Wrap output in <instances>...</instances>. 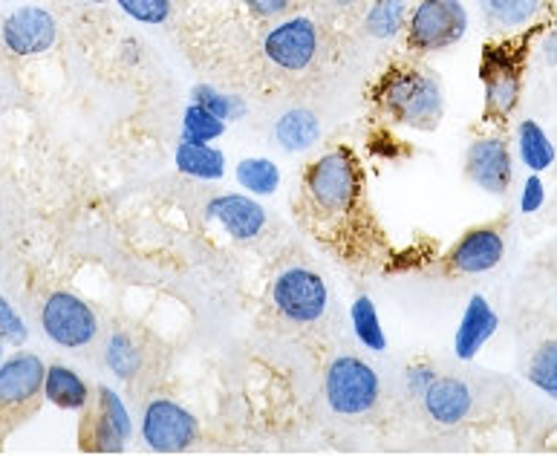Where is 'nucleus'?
<instances>
[{
    "label": "nucleus",
    "instance_id": "obj_37",
    "mask_svg": "<svg viewBox=\"0 0 557 456\" xmlns=\"http://www.w3.org/2000/svg\"><path fill=\"white\" fill-rule=\"evenodd\" d=\"M0 356H3V344H0Z\"/></svg>",
    "mask_w": 557,
    "mask_h": 456
},
{
    "label": "nucleus",
    "instance_id": "obj_6",
    "mask_svg": "<svg viewBox=\"0 0 557 456\" xmlns=\"http://www.w3.org/2000/svg\"><path fill=\"white\" fill-rule=\"evenodd\" d=\"M41 326L47 338L67 349L87 347L99 332L96 312L73 292H55L47 298L41 309Z\"/></svg>",
    "mask_w": 557,
    "mask_h": 456
},
{
    "label": "nucleus",
    "instance_id": "obj_26",
    "mask_svg": "<svg viewBox=\"0 0 557 456\" xmlns=\"http://www.w3.org/2000/svg\"><path fill=\"white\" fill-rule=\"evenodd\" d=\"M225 133V122L220 116H214L211 110H206L202 104L194 101L191 108L185 110L183 119V139L185 141H214Z\"/></svg>",
    "mask_w": 557,
    "mask_h": 456
},
{
    "label": "nucleus",
    "instance_id": "obj_31",
    "mask_svg": "<svg viewBox=\"0 0 557 456\" xmlns=\"http://www.w3.org/2000/svg\"><path fill=\"white\" fill-rule=\"evenodd\" d=\"M0 335L9 344H24L29 338V330H26V324L17 316V309H12V304L3 295H0Z\"/></svg>",
    "mask_w": 557,
    "mask_h": 456
},
{
    "label": "nucleus",
    "instance_id": "obj_13",
    "mask_svg": "<svg viewBox=\"0 0 557 456\" xmlns=\"http://www.w3.org/2000/svg\"><path fill=\"white\" fill-rule=\"evenodd\" d=\"M503 251H506L503 234L497 229H491V225H480V229H471L454 243V249L448 255V269L459 274L491 272L503 260Z\"/></svg>",
    "mask_w": 557,
    "mask_h": 456
},
{
    "label": "nucleus",
    "instance_id": "obj_30",
    "mask_svg": "<svg viewBox=\"0 0 557 456\" xmlns=\"http://www.w3.org/2000/svg\"><path fill=\"white\" fill-rule=\"evenodd\" d=\"M119 7L141 24H165L171 15V0H119Z\"/></svg>",
    "mask_w": 557,
    "mask_h": 456
},
{
    "label": "nucleus",
    "instance_id": "obj_16",
    "mask_svg": "<svg viewBox=\"0 0 557 456\" xmlns=\"http://www.w3.org/2000/svg\"><path fill=\"white\" fill-rule=\"evenodd\" d=\"M499 318L497 312L491 309L488 300L483 295H471L466 307V316L459 321L457 341H454V349H457L459 361H471V358L483 349L485 341H491V335L497 332Z\"/></svg>",
    "mask_w": 557,
    "mask_h": 456
},
{
    "label": "nucleus",
    "instance_id": "obj_5",
    "mask_svg": "<svg viewBox=\"0 0 557 456\" xmlns=\"http://www.w3.org/2000/svg\"><path fill=\"white\" fill-rule=\"evenodd\" d=\"M468 29V15L459 0H422L408 21V44L417 52L445 50Z\"/></svg>",
    "mask_w": 557,
    "mask_h": 456
},
{
    "label": "nucleus",
    "instance_id": "obj_35",
    "mask_svg": "<svg viewBox=\"0 0 557 456\" xmlns=\"http://www.w3.org/2000/svg\"><path fill=\"white\" fill-rule=\"evenodd\" d=\"M335 3H342V7H349V3H356V0H335Z\"/></svg>",
    "mask_w": 557,
    "mask_h": 456
},
{
    "label": "nucleus",
    "instance_id": "obj_22",
    "mask_svg": "<svg viewBox=\"0 0 557 456\" xmlns=\"http://www.w3.org/2000/svg\"><path fill=\"white\" fill-rule=\"evenodd\" d=\"M237 180L246 192L260 194V197H269L281 188V171L272 159H243L237 165Z\"/></svg>",
    "mask_w": 557,
    "mask_h": 456
},
{
    "label": "nucleus",
    "instance_id": "obj_10",
    "mask_svg": "<svg viewBox=\"0 0 557 456\" xmlns=\"http://www.w3.org/2000/svg\"><path fill=\"white\" fill-rule=\"evenodd\" d=\"M3 44L9 52L15 56H41L55 44L59 29H55V17L41 7L15 9L12 15L3 21Z\"/></svg>",
    "mask_w": 557,
    "mask_h": 456
},
{
    "label": "nucleus",
    "instance_id": "obj_18",
    "mask_svg": "<svg viewBox=\"0 0 557 456\" xmlns=\"http://www.w3.org/2000/svg\"><path fill=\"white\" fill-rule=\"evenodd\" d=\"M44 396L64 410H84L90 402V387L84 384V379L75 370L55 365L44 375Z\"/></svg>",
    "mask_w": 557,
    "mask_h": 456
},
{
    "label": "nucleus",
    "instance_id": "obj_36",
    "mask_svg": "<svg viewBox=\"0 0 557 456\" xmlns=\"http://www.w3.org/2000/svg\"><path fill=\"white\" fill-rule=\"evenodd\" d=\"M90 3H104V0H90Z\"/></svg>",
    "mask_w": 557,
    "mask_h": 456
},
{
    "label": "nucleus",
    "instance_id": "obj_27",
    "mask_svg": "<svg viewBox=\"0 0 557 456\" xmlns=\"http://www.w3.org/2000/svg\"><path fill=\"white\" fill-rule=\"evenodd\" d=\"M480 7L499 26H520L537 15L541 0H480Z\"/></svg>",
    "mask_w": 557,
    "mask_h": 456
},
{
    "label": "nucleus",
    "instance_id": "obj_25",
    "mask_svg": "<svg viewBox=\"0 0 557 456\" xmlns=\"http://www.w3.org/2000/svg\"><path fill=\"white\" fill-rule=\"evenodd\" d=\"M529 382L549 398H557V341H546L529 365Z\"/></svg>",
    "mask_w": 557,
    "mask_h": 456
},
{
    "label": "nucleus",
    "instance_id": "obj_2",
    "mask_svg": "<svg viewBox=\"0 0 557 456\" xmlns=\"http://www.w3.org/2000/svg\"><path fill=\"white\" fill-rule=\"evenodd\" d=\"M304 185H307L312 206L321 214L335 217L352 211L361 197V188H364V174H361L356 153L342 145L309 165Z\"/></svg>",
    "mask_w": 557,
    "mask_h": 456
},
{
    "label": "nucleus",
    "instance_id": "obj_23",
    "mask_svg": "<svg viewBox=\"0 0 557 456\" xmlns=\"http://www.w3.org/2000/svg\"><path fill=\"white\" fill-rule=\"evenodd\" d=\"M349 318H352V330H356L358 341H361L367 349H375V353L387 349V338H384L382 321H379L375 304L367 298V295L356 298V304H352V309H349Z\"/></svg>",
    "mask_w": 557,
    "mask_h": 456
},
{
    "label": "nucleus",
    "instance_id": "obj_15",
    "mask_svg": "<svg viewBox=\"0 0 557 456\" xmlns=\"http://www.w3.org/2000/svg\"><path fill=\"white\" fill-rule=\"evenodd\" d=\"M206 217L223 225L234 241H251L267 225V211H263V206H258V199L243 197V194L214 197L206 206Z\"/></svg>",
    "mask_w": 557,
    "mask_h": 456
},
{
    "label": "nucleus",
    "instance_id": "obj_7",
    "mask_svg": "<svg viewBox=\"0 0 557 456\" xmlns=\"http://www.w3.org/2000/svg\"><path fill=\"white\" fill-rule=\"evenodd\" d=\"M131 416L116 391L99 387V402L82 422V448L96 454H122L131 440Z\"/></svg>",
    "mask_w": 557,
    "mask_h": 456
},
{
    "label": "nucleus",
    "instance_id": "obj_20",
    "mask_svg": "<svg viewBox=\"0 0 557 456\" xmlns=\"http://www.w3.org/2000/svg\"><path fill=\"white\" fill-rule=\"evenodd\" d=\"M275 133L286 150H307L321 136V122L312 110H289L286 116H281Z\"/></svg>",
    "mask_w": 557,
    "mask_h": 456
},
{
    "label": "nucleus",
    "instance_id": "obj_17",
    "mask_svg": "<svg viewBox=\"0 0 557 456\" xmlns=\"http://www.w3.org/2000/svg\"><path fill=\"white\" fill-rule=\"evenodd\" d=\"M424 410L436 424H459L471 414V391L459 379H436L422 396Z\"/></svg>",
    "mask_w": 557,
    "mask_h": 456
},
{
    "label": "nucleus",
    "instance_id": "obj_19",
    "mask_svg": "<svg viewBox=\"0 0 557 456\" xmlns=\"http://www.w3.org/2000/svg\"><path fill=\"white\" fill-rule=\"evenodd\" d=\"M176 168L197 180H220L225 174L223 150L211 148L209 141H185L176 148Z\"/></svg>",
    "mask_w": 557,
    "mask_h": 456
},
{
    "label": "nucleus",
    "instance_id": "obj_32",
    "mask_svg": "<svg viewBox=\"0 0 557 456\" xmlns=\"http://www.w3.org/2000/svg\"><path fill=\"white\" fill-rule=\"evenodd\" d=\"M543 199H546V188H543V180L537 174H532L529 180H525L523 199H520V208H523V214H534V211H541Z\"/></svg>",
    "mask_w": 557,
    "mask_h": 456
},
{
    "label": "nucleus",
    "instance_id": "obj_24",
    "mask_svg": "<svg viewBox=\"0 0 557 456\" xmlns=\"http://www.w3.org/2000/svg\"><path fill=\"white\" fill-rule=\"evenodd\" d=\"M104 356H108V367L113 370V375H119V379H134V375L139 373L141 353L134 341L127 338L125 332H113V335H110Z\"/></svg>",
    "mask_w": 557,
    "mask_h": 456
},
{
    "label": "nucleus",
    "instance_id": "obj_21",
    "mask_svg": "<svg viewBox=\"0 0 557 456\" xmlns=\"http://www.w3.org/2000/svg\"><path fill=\"white\" fill-rule=\"evenodd\" d=\"M517 145H520V157H523L525 168L534 171V174L555 165V145H552L549 136L543 133V127L537 122H523L520 125V131H517Z\"/></svg>",
    "mask_w": 557,
    "mask_h": 456
},
{
    "label": "nucleus",
    "instance_id": "obj_28",
    "mask_svg": "<svg viewBox=\"0 0 557 456\" xmlns=\"http://www.w3.org/2000/svg\"><path fill=\"white\" fill-rule=\"evenodd\" d=\"M401 24H405V0H379L367 15V29L375 38H393Z\"/></svg>",
    "mask_w": 557,
    "mask_h": 456
},
{
    "label": "nucleus",
    "instance_id": "obj_11",
    "mask_svg": "<svg viewBox=\"0 0 557 456\" xmlns=\"http://www.w3.org/2000/svg\"><path fill=\"white\" fill-rule=\"evenodd\" d=\"M47 367L33 353H17L0 365V414L24 410L44 391Z\"/></svg>",
    "mask_w": 557,
    "mask_h": 456
},
{
    "label": "nucleus",
    "instance_id": "obj_4",
    "mask_svg": "<svg viewBox=\"0 0 557 456\" xmlns=\"http://www.w3.org/2000/svg\"><path fill=\"white\" fill-rule=\"evenodd\" d=\"M480 75L485 84V116L506 119L520 99L523 52L515 44H491L483 50Z\"/></svg>",
    "mask_w": 557,
    "mask_h": 456
},
{
    "label": "nucleus",
    "instance_id": "obj_14",
    "mask_svg": "<svg viewBox=\"0 0 557 456\" xmlns=\"http://www.w3.org/2000/svg\"><path fill=\"white\" fill-rule=\"evenodd\" d=\"M468 180L488 194H506L511 185V153L503 139H476L466 157Z\"/></svg>",
    "mask_w": 557,
    "mask_h": 456
},
{
    "label": "nucleus",
    "instance_id": "obj_12",
    "mask_svg": "<svg viewBox=\"0 0 557 456\" xmlns=\"http://www.w3.org/2000/svg\"><path fill=\"white\" fill-rule=\"evenodd\" d=\"M267 56L283 70H304L312 64L318 50L315 24L309 17H292L267 35Z\"/></svg>",
    "mask_w": 557,
    "mask_h": 456
},
{
    "label": "nucleus",
    "instance_id": "obj_3",
    "mask_svg": "<svg viewBox=\"0 0 557 456\" xmlns=\"http://www.w3.org/2000/svg\"><path fill=\"white\" fill-rule=\"evenodd\" d=\"M379 391H382L379 373L370 365H364L361 358L338 356L333 365L326 367L324 393L335 414H367L379 402Z\"/></svg>",
    "mask_w": 557,
    "mask_h": 456
},
{
    "label": "nucleus",
    "instance_id": "obj_9",
    "mask_svg": "<svg viewBox=\"0 0 557 456\" xmlns=\"http://www.w3.org/2000/svg\"><path fill=\"white\" fill-rule=\"evenodd\" d=\"M272 300L295 324H312L324 316L326 309V286L315 272L292 266L286 272L277 274L275 286H272Z\"/></svg>",
    "mask_w": 557,
    "mask_h": 456
},
{
    "label": "nucleus",
    "instance_id": "obj_34",
    "mask_svg": "<svg viewBox=\"0 0 557 456\" xmlns=\"http://www.w3.org/2000/svg\"><path fill=\"white\" fill-rule=\"evenodd\" d=\"M246 3H249V9H255L258 15H277V12L286 9L289 0H246Z\"/></svg>",
    "mask_w": 557,
    "mask_h": 456
},
{
    "label": "nucleus",
    "instance_id": "obj_8",
    "mask_svg": "<svg viewBox=\"0 0 557 456\" xmlns=\"http://www.w3.org/2000/svg\"><path fill=\"white\" fill-rule=\"evenodd\" d=\"M141 436L157 454H183L197 440V419L171 398H153L145 407Z\"/></svg>",
    "mask_w": 557,
    "mask_h": 456
},
{
    "label": "nucleus",
    "instance_id": "obj_29",
    "mask_svg": "<svg viewBox=\"0 0 557 456\" xmlns=\"http://www.w3.org/2000/svg\"><path fill=\"white\" fill-rule=\"evenodd\" d=\"M194 101L202 104L206 110H211V113L223 119V122L225 119H240L243 113H246V108H243L240 101L232 99V96H223V93H216L214 87H206V84L194 90Z\"/></svg>",
    "mask_w": 557,
    "mask_h": 456
},
{
    "label": "nucleus",
    "instance_id": "obj_1",
    "mask_svg": "<svg viewBox=\"0 0 557 456\" xmlns=\"http://www.w3.org/2000/svg\"><path fill=\"white\" fill-rule=\"evenodd\" d=\"M373 101L396 122L405 127H422L433 131L445 113V96L431 73L419 66H391L373 87Z\"/></svg>",
    "mask_w": 557,
    "mask_h": 456
},
{
    "label": "nucleus",
    "instance_id": "obj_33",
    "mask_svg": "<svg viewBox=\"0 0 557 456\" xmlns=\"http://www.w3.org/2000/svg\"><path fill=\"white\" fill-rule=\"evenodd\" d=\"M436 379H440V375L433 373V367H428V365L410 367V370H408V387H410V393L422 398L424 393H428V387H431V384L436 382Z\"/></svg>",
    "mask_w": 557,
    "mask_h": 456
}]
</instances>
